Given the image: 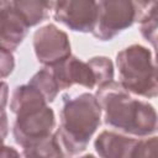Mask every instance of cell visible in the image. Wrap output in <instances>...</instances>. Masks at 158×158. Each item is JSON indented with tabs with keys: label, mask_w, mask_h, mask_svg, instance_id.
<instances>
[{
	"label": "cell",
	"mask_w": 158,
	"mask_h": 158,
	"mask_svg": "<svg viewBox=\"0 0 158 158\" xmlns=\"http://www.w3.org/2000/svg\"><path fill=\"white\" fill-rule=\"evenodd\" d=\"M127 158H158L157 136L147 138H136Z\"/></svg>",
	"instance_id": "obj_17"
},
{
	"label": "cell",
	"mask_w": 158,
	"mask_h": 158,
	"mask_svg": "<svg viewBox=\"0 0 158 158\" xmlns=\"http://www.w3.org/2000/svg\"><path fill=\"white\" fill-rule=\"evenodd\" d=\"M47 68L51 70L59 90L68 89L74 84L88 89L96 86L95 77L89 64L75 56H69L64 60Z\"/></svg>",
	"instance_id": "obj_9"
},
{
	"label": "cell",
	"mask_w": 158,
	"mask_h": 158,
	"mask_svg": "<svg viewBox=\"0 0 158 158\" xmlns=\"http://www.w3.org/2000/svg\"><path fill=\"white\" fill-rule=\"evenodd\" d=\"M21 158H65V153L62 149L54 133L48 137L36 141L26 147L21 152Z\"/></svg>",
	"instance_id": "obj_13"
},
{
	"label": "cell",
	"mask_w": 158,
	"mask_h": 158,
	"mask_svg": "<svg viewBox=\"0 0 158 158\" xmlns=\"http://www.w3.org/2000/svg\"><path fill=\"white\" fill-rule=\"evenodd\" d=\"M79 158H96V157L93 156V154H84V156H81V157H79Z\"/></svg>",
	"instance_id": "obj_22"
},
{
	"label": "cell",
	"mask_w": 158,
	"mask_h": 158,
	"mask_svg": "<svg viewBox=\"0 0 158 158\" xmlns=\"http://www.w3.org/2000/svg\"><path fill=\"white\" fill-rule=\"evenodd\" d=\"M0 158H21V156L16 148H14L11 146H1L0 147Z\"/></svg>",
	"instance_id": "obj_21"
},
{
	"label": "cell",
	"mask_w": 158,
	"mask_h": 158,
	"mask_svg": "<svg viewBox=\"0 0 158 158\" xmlns=\"http://www.w3.org/2000/svg\"><path fill=\"white\" fill-rule=\"evenodd\" d=\"M86 63L89 64V67L94 73L96 88L114 80V63L109 57L96 56L90 58Z\"/></svg>",
	"instance_id": "obj_16"
},
{
	"label": "cell",
	"mask_w": 158,
	"mask_h": 158,
	"mask_svg": "<svg viewBox=\"0 0 158 158\" xmlns=\"http://www.w3.org/2000/svg\"><path fill=\"white\" fill-rule=\"evenodd\" d=\"M48 102L46 101L43 95L27 83L23 85H19L14 89L10 101V109L16 115L25 110L46 106Z\"/></svg>",
	"instance_id": "obj_12"
},
{
	"label": "cell",
	"mask_w": 158,
	"mask_h": 158,
	"mask_svg": "<svg viewBox=\"0 0 158 158\" xmlns=\"http://www.w3.org/2000/svg\"><path fill=\"white\" fill-rule=\"evenodd\" d=\"M32 44L37 60L44 67L54 65L72 56L68 35L54 23H47L36 30Z\"/></svg>",
	"instance_id": "obj_6"
},
{
	"label": "cell",
	"mask_w": 158,
	"mask_h": 158,
	"mask_svg": "<svg viewBox=\"0 0 158 158\" xmlns=\"http://www.w3.org/2000/svg\"><path fill=\"white\" fill-rule=\"evenodd\" d=\"M53 19L75 32H91L96 21V1L62 0L53 1Z\"/></svg>",
	"instance_id": "obj_7"
},
{
	"label": "cell",
	"mask_w": 158,
	"mask_h": 158,
	"mask_svg": "<svg viewBox=\"0 0 158 158\" xmlns=\"http://www.w3.org/2000/svg\"><path fill=\"white\" fill-rule=\"evenodd\" d=\"M118 83L133 95L157 96V67L152 52L142 44H131L116 54Z\"/></svg>",
	"instance_id": "obj_3"
},
{
	"label": "cell",
	"mask_w": 158,
	"mask_h": 158,
	"mask_svg": "<svg viewBox=\"0 0 158 158\" xmlns=\"http://www.w3.org/2000/svg\"><path fill=\"white\" fill-rule=\"evenodd\" d=\"M56 126V115L48 105L25 110L16 114L12 127L14 139L22 148L52 135Z\"/></svg>",
	"instance_id": "obj_5"
},
{
	"label": "cell",
	"mask_w": 158,
	"mask_h": 158,
	"mask_svg": "<svg viewBox=\"0 0 158 158\" xmlns=\"http://www.w3.org/2000/svg\"><path fill=\"white\" fill-rule=\"evenodd\" d=\"M136 138L114 131H102L94 142L100 158H127Z\"/></svg>",
	"instance_id": "obj_10"
},
{
	"label": "cell",
	"mask_w": 158,
	"mask_h": 158,
	"mask_svg": "<svg viewBox=\"0 0 158 158\" xmlns=\"http://www.w3.org/2000/svg\"><path fill=\"white\" fill-rule=\"evenodd\" d=\"M96 21L91 35L100 41H111L136 21L133 1L101 0L96 1Z\"/></svg>",
	"instance_id": "obj_4"
},
{
	"label": "cell",
	"mask_w": 158,
	"mask_h": 158,
	"mask_svg": "<svg viewBox=\"0 0 158 158\" xmlns=\"http://www.w3.org/2000/svg\"><path fill=\"white\" fill-rule=\"evenodd\" d=\"M104 122L123 135L148 137L157 132V112L148 101L133 98L118 81H110L96 89Z\"/></svg>",
	"instance_id": "obj_1"
},
{
	"label": "cell",
	"mask_w": 158,
	"mask_h": 158,
	"mask_svg": "<svg viewBox=\"0 0 158 158\" xmlns=\"http://www.w3.org/2000/svg\"><path fill=\"white\" fill-rule=\"evenodd\" d=\"M28 28L15 1L0 0V48L15 51L27 36Z\"/></svg>",
	"instance_id": "obj_8"
},
{
	"label": "cell",
	"mask_w": 158,
	"mask_h": 158,
	"mask_svg": "<svg viewBox=\"0 0 158 158\" xmlns=\"http://www.w3.org/2000/svg\"><path fill=\"white\" fill-rule=\"evenodd\" d=\"M28 84L32 85L35 89H37L43 95V98L46 99L47 102L54 101L58 93L60 91L51 70L47 67L40 69L36 74H33L32 78L30 79Z\"/></svg>",
	"instance_id": "obj_15"
},
{
	"label": "cell",
	"mask_w": 158,
	"mask_h": 158,
	"mask_svg": "<svg viewBox=\"0 0 158 158\" xmlns=\"http://www.w3.org/2000/svg\"><path fill=\"white\" fill-rule=\"evenodd\" d=\"M15 69V58L11 52L0 48V79L9 77Z\"/></svg>",
	"instance_id": "obj_18"
},
{
	"label": "cell",
	"mask_w": 158,
	"mask_h": 158,
	"mask_svg": "<svg viewBox=\"0 0 158 158\" xmlns=\"http://www.w3.org/2000/svg\"><path fill=\"white\" fill-rule=\"evenodd\" d=\"M133 5L136 10V21L139 23L141 35L156 48L158 4L156 1H133Z\"/></svg>",
	"instance_id": "obj_11"
},
{
	"label": "cell",
	"mask_w": 158,
	"mask_h": 158,
	"mask_svg": "<svg viewBox=\"0 0 158 158\" xmlns=\"http://www.w3.org/2000/svg\"><path fill=\"white\" fill-rule=\"evenodd\" d=\"M9 135V121L5 110H0V147L4 146L5 138Z\"/></svg>",
	"instance_id": "obj_19"
},
{
	"label": "cell",
	"mask_w": 158,
	"mask_h": 158,
	"mask_svg": "<svg viewBox=\"0 0 158 158\" xmlns=\"http://www.w3.org/2000/svg\"><path fill=\"white\" fill-rule=\"evenodd\" d=\"M16 7L23 16L28 27L36 26L44 21L52 10L53 1H40V0H17L15 1Z\"/></svg>",
	"instance_id": "obj_14"
},
{
	"label": "cell",
	"mask_w": 158,
	"mask_h": 158,
	"mask_svg": "<svg viewBox=\"0 0 158 158\" xmlns=\"http://www.w3.org/2000/svg\"><path fill=\"white\" fill-rule=\"evenodd\" d=\"M9 100V85L6 81L0 80V110H5Z\"/></svg>",
	"instance_id": "obj_20"
},
{
	"label": "cell",
	"mask_w": 158,
	"mask_h": 158,
	"mask_svg": "<svg viewBox=\"0 0 158 158\" xmlns=\"http://www.w3.org/2000/svg\"><path fill=\"white\" fill-rule=\"evenodd\" d=\"M60 123L56 137L67 156L84 152L101 122V109L94 94L64 95L60 109Z\"/></svg>",
	"instance_id": "obj_2"
}]
</instances>
